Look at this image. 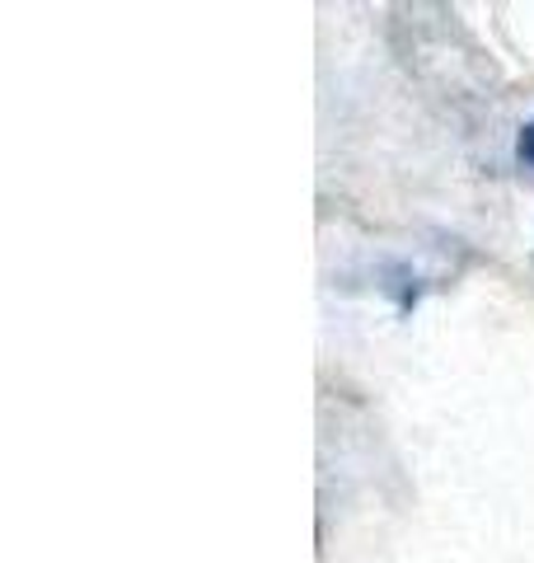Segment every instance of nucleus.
I'll list each match as a JSON object with an SVG mask.
<instances>
[{
  "label": "nucleus",
  "mask_w": 534,
  "mask_h": 563,
  "mask_svg": "<svg viewBox=\"0 0 534 563\" xmlns=\"http://www.w3.org/2000/svg\"><path fill=\"white\" fill-rule=\"evenodd\" d=\"M521 155L534 165V122H525V132H521Z\"/></svg>",
  "instance_id": "obj_1"
}]
</instances>
